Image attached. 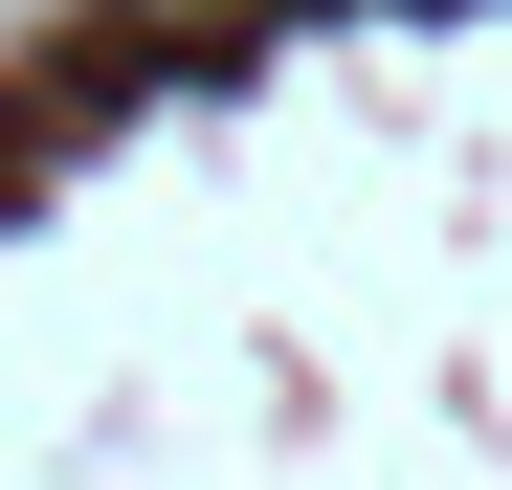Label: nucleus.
<instances>
[]
</instances>
